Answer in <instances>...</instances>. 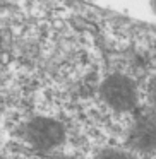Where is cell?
I'll return each instance as SVG.
<instances>
[{
  "label": "cell",
  "mask_w": 156,
  "mask_h": 159,
  "mask_svg": "<svg viewBox=\"0 0 156 159\" xmlns=\"http://www.w3.org/2000/svg\"><path fill=\"white\" fill-rule=\"evenodd\" d=\"M24 132L29 144L40 149L53 147L64 140L62 125L52 118H33L24 127Z\"/></svg>",
  "instance_id": "obj_1"
},
{
  "label": "cell",
  "mask_w": 156,
  "mask_h": 159,
  "mask_svg": "<svg viewBox=\"0 0 156 159\" xmlns=\"http://www.w3.org/2000/svg\"><path fill=\"white\" fill-rule=\"evenodd\" d=\"M103 98L115 110H127L134 104V87L125 77L113 75L103 84Z\"/></svg>",
  "instance_id": "obj_2"
},
{
  "label": "cell",
  "mask_w": 156,
  "mask_h": 159,
  "mask_svg": "<svg viewBox=\"0 0 156 159\" xmlns=\"http://www.w3.org/2000/svg\"><path fill=\"white\" fill-rule=\"evenodd\" d=\"M103 159H130V157L120 154V152H106V154L103 156Z\"/></svg>",
  "instance_id": "obj_3"
}]
</instances>
